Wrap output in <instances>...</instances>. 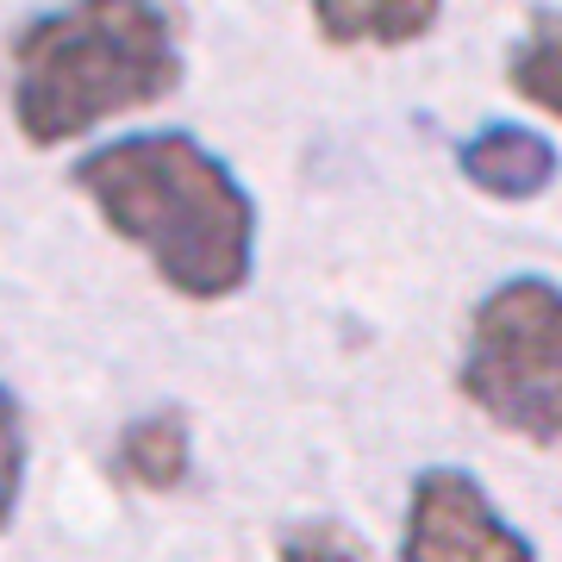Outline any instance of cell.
<instances>
[{
    "instance_id": "6da1fadb",
    "label": "cell",
    "mask_w": 562,
    "mask_h": 562,
    "mask_svg": "<svg viewBox=\"0 0 562 562\" xmlns=\"http://www.w3.org/2000/svg\"><path fill=\"white\" fill-rule=\"evenodd\" d=\"M76 194L181 301H232L257 276V201L194 132H125L81 150Z\"/></svg>"
},
{
    "instance_id": "52a82bcc",
    "label": "cell",
    "mask_w": 562,
    "mask_h": 562,
    "mask_svg": "<svg viewBox=\"0 0 562 562\" xmlns=\"http://www.w3.org/2000/svg\"><path fill=\"white\" fill-rule=\"evenodd\" d=\"M113 469H120L132 487L144 494H169V487L188 482L194 469V438H188V419L181 413H144L120 431V450H113Z\"/></svg>"
},
{
    "instance_id": "30bf717a",
    "label": "cell",
    "mask_w": 562,
    "mask_h": 562,
    "mask_svg": "<svg viewBox=\"0 0 562 562\" xmlns=\"http://www.w3.org/2000/svg\"><path fill=\"white\" fill-rule=\"evenodd\" d=\"M20 487H25V419H20V401H13V387L0 382V531L13 525Z\"/></svg>"
},
{
    "instance_id": "9c48e42d",
    "label": "cell",
    "mask_w": 562,
    "mask_h": 562,
    "mask_svg": "<svg viewBox=\"0 0 562 562\" xmlns=\"http://www.w3.org/2000/svg\"><path fill=\"white\" fill-rule=\"evenodd\" d=\"M276 562H375V557L344 519H301L281 531Z\"/></svg>"
},
{
    "instance_id": "7a4b0ae2",
    "label": "cell",
    "mask_w": 562,
    "mask_h": 562,
    "mask_svg": "<svg viewBox=\"0 0 562 562\" xmlns=\"http://www.w3.org/2000/svg\"><path fill=\"white\" fill-rule=\"evenodd\" d=\"M181 76V13L169 0H63L7 44V113L32 150H63L169 101Z\"/></svg>"
},
{
    "instance_id": "5b68a950",
    "label": "cell",
    "mask_w": 562,
    "mask_h": 562,
    "mask_svg": "<svg viewBox=\"0 0 562 562\" xmlns=\"http://www.w3.org/2000/svg\"><path fill=\"white\" fill-rule=\"evenodd\" d=\"M457 169H462V181H469L475 194L519 206V201H538L543 188L557 181L562 157H557V144L543 138V132L513 125V120H494V125H482V132H469V138L457 144Z\"/></svg>"
},
{
    "instance_id": "8992f818",
    "label": "cell",
    "mask_w": 562,
    "mask_h": 562,
    "mask_svg": "<svg viewBox=\"0 0 562 562\" xmlns=\"http://www.w3.org/2000/svg\"><path fill=\"white\" fill-rule=\"evenodd\" d=\"M331 50H406L443 20V0H306Z\"/></svg>"
},
{
    "instance_id": "ba28073f",
    "label": "cell",
    "mask_w": 562,
    "mask_h": 562,
    "mask_svg": "<svg viewBox=\"0 0 562 562\" xmlns=\"http://www.w3.org/2000/svg\"><path fill=\"white\" fill-rule=\"evenodd\" d=\"M506 88L525 106L562 120V13L557 7H538L525 20V32L513 38V50H506Z\"/></svg>"
},
{
    "instance_id": "3957f363",
    "label": "cell",
    "mask_w": 562,
    "mask_h": 562,
    "mask_svg": "<svg viewBox=\"0 0 562 562\" xmlns=\"http://www.w3.org/2000/svg\"><path fill=\"white\" fill-rule=\"evenodd\" d=\"M462 401L531 443H562V281L506 276L469 313Z\"/></svg>"
},
{
    "instance_id": "277c9868",
    "label": "cell",
    "mask_w": 562,
    "mask_h": 562,
    "mask_svg": "<svg viewBox=\"0 0 562 562\" xmlns=\"http://www.w3.org/2000/svg\"><path fill=\"white\" fill-rule=\"evenodd\" d=\"M401 562H538L531 538L487 501L469 469H425L413 475L401 525Z\"/></svg>"
}]
</instances>
